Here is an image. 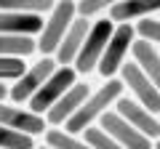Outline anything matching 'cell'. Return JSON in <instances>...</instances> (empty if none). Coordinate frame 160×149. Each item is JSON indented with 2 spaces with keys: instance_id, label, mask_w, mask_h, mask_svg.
Listing matches in <instances>:
<instances>
[{
  "instance_id": "cell-1",
  "label": "cell",
  "mask_w": 160,
  "mask_h": 149,
  "mask_svg": "<svg viewBox=\"0 0 160 149\" xmlns=\"http://www.w3.org/2000/svg\"><path fill=\"white\" fill-rule=\"evenodd\" d=\"M123 91H126V83L120 80V77H109V80L104 83L102 88H96V91L86 99V104L67 120V128H64V131L86 133L88 128L93 125V120H102L104 112H109L112 104H118V99L123 96Z\"/></svg>"
},
{
  "instance_id": "cell-2",
  "label": "cell",
  "mask_w": 160,
  "mask_h": 149,
  "mask_svg": "<svg viewBox=\"0 0 160 149\" xmlns=\"http://www.w3.org/2000/svg\"><path fill=\"white\" fill-rule=\"evenodd\" d=\"M75 19H78V3H72V0H59L56 6H53V11L46 19V27L40 32V40H38V51L43 56H53L56 53V48L62 46L64 35L69 32Z\"/></svg>"
},
{
  "instance_id": "cell-3",
  "label": "cell",
  "mask_w": 160,
  "mask_h": 149,
  "mask_svg": "<svg viewBox=\"0 0 160 149\" xmlns=\"http://www.w3.org/2000/svg\"><path fill=\"white\" fill-rule=\"evenodd\" d=\"M112 35H115L112 19H99V22H93L91 32H88V37H86V43H83V48H80V53H78L72 67L80 74H88L91 69H99V61H102L104 51H107V43L112 40Z\"/></svg>"
},
{
  "instance_id": "cell-4",
  "label": "cell",
  "mask_w": 160,
  "mask_h": 149,
  "mask_svg": "<svg viewBox=\"0 0 160 149\" xmlns=\"http://www.w3.org/2000/svg\"><path fill=\"white\" fill-rule=\"evenodd\" d=\"M75 74H78L75 67H59L56 72L43 83V88L27 101V109H32V112H38V115H46L48 109L75 85Z\"/></svg>"
},
{
  "instance_id": "cell-5",
  "label": "cell",
  "mask_w": 160,
  "mask_h": 149,
  "mask_svg": "<svg viewBox=\"0 0 160 149\" xmlns=\"http://www.w3.org/2000/svg\"><path fill=\"white\" fill-rule=\"evenodd\" d=\"M120 80L126 83V88L133 93V99H136L144 109H149L152 115L160 112V88L139 69L136 61H126L120 67Z\"/></svg>"
},
{
  "instance_id": "cell-6",
  "label": "cell",
  "mask_w": 160,
  "mask_h": 149,
  "mask_svg": "<svg viewBox=\"0 0 160 149\" xmlns=\"http://www.w3.org/2000/svg\"><path fill=\"white\" fill-rule=\"evenodd\" d=\"M59 69V64H56V59L53 56H43L38 64H32V67H27V72L19 77L16 83H13V88H11V93H8V99H11L13 104H24V101H29V99L35 96V93L43 88V83L51 77L53 72Z\"/></svg>"
},
{
  "instance_id": "cell-7",
  "label": "cell",
  "mask_w": 160,
  "mask_h": 149,
  "mask_svg": "<svg viewBox=\"0 0 160 149\" xmlns=\"http://www.w3.org/2000/svg\"><path fill=\"white\" fill-rule=\"evenodd\" d=\"M133 40H136L133 24H118V27H115L112 40L107 43V51H104L102 61H99V74H102V77L109 80L115 72H120V67L126 64V53L131 51Z\"/></svg>"
},
{
  "instance_id": "cell-8",
  "label": "cell",
  "mask_w": 160,
  "mask_h": 149,
  "mask_svg": "<svg viewBox=\"0 0 160 149\" xmlns=\"http://www.w3.org/2000/svg\"><path fill=\"white\" fill-rule=\"evenodd\" d=\"M99 128H102L104 133H109L115 141L123 144L126 149H155V144L149 141L144 133H139L126 117H120L115 109H109V112H104V115H102Z\"/></svg>"
},
{
  "instance_id": "cell-9",
  "label": "cell",
  "mask_w": 160,
  "mask_h": 149,
  "mask_svg": "<svg viewBox=\"0 0 160 149\" xmlns=\"http://www.w3.org/2000/svg\"><path fill=\"white\" fill-rule=\"evenodd\" d=\"M115 112H118L120 117H126V120L131 123L139 133H144L149 141H158V138H160V123H158V117H155L149 109H144L133 96L131 99L120 96L118 104H115Z\"/></svg>"
},
{
  "instance_id": "cell-10",
  "label": "cell",
  "mask_w": 160,
  "mask_h": 149,
  "mask_svg": "<svg viewBox=\"0 0 160 149\" xmlns=\"http://www.w3.org/2000/svg\"><path fill=\"white\" fill-rule=\"evenodd\" d=\"M0 125L22 131L27 136H38V133L48 131V123L43 115H38L32 109H22L16 104H3V101H0Z\"/></svg>"
},
{
  "instance_id": "cell-11",
  "label": "cell",
  "mask_w": 160,
  "mask_h": 149,
  "mask_svg": "<svg viewBox=\"0 0 160 149\" xmlns=\"http://www.w3.org/2000/svg\"><path fill=\"white\" fill-rule=\"evenodd\" d=\"M88 96H91V88H88L86 83H75V85L69 88V91L46 112V123H48L51 128L67 125V120L75 115V112H78L80 107H83V104H86Z\"/></svg>"
},
{
  "instance_id": "cell-12",
  "label": "cell",
  "mask_w": 160,
  "mask_h": 149,
  "mask_svg": "<svg viewBox=\"0 0 160 149\" xmlns=\"http://www.w3.org/2000/svg\"><path fill=\"white\" fill-rule=\"evenodd\" d=\"M88 32H91V24H88V19L78 16L72 22V27H69V32L64 35L62 46L56 48V53H53V59H56L59 67H72L75 59H78L80 48H83V43H86Z\"/></svg>"
},
{
  "instance_id": "cell-13",
  "label": "cell",
  "mask_w": 160,
  "mask_h": 149,
  "mask_svg": "<svg viewBox=\"0 0 160 149\" xmlns=\"http://www.w3.org/2000/svg\"><path fill=\"white\" fill-rule=\"evenodd\" d=\"M46 27V19L38 13H16V11H0V35H19L32 37L40 35Z\"/></svg>"
},
{
  "instance_id": "cell-14",
  "label": "cell",
  "mask_w": 160,
  "mask_h": 149,
  "mask_svg": "<svg viewBox=\"0 0 160 149\" xmlns=\"http://www.w3.org/2000/svg\"><path fill=\"white\" fill-rule=\"evenodd\" d=\"M131 53H133V61L139 64V69L160 88V53H158V48H155V43L136 37L133 46H131Z\"/></svg>"
},
{
  "instance_id": "cell-15",
  "label": "cell",
  "mask_w": 160,
  "mask_h": 149,
  "mask_svg": "<svg viewBox=\"0 0 160 149\" xmlns=\"http://www.w3.org/2000/svg\"><path fill=\"white\" fill-rule=\"evenodd\" d=\"M155 11H160V0H120L109 8V19L118 24H126L133 19H147Z\"/></svg>"
},
{
  "instance_id": "cell-16",
  "label": "cell",
  "mask_w": 160,
  "mask_h": 149,
  "mask_svg": "<svg viewBox=\"0 0 160 149\" xmlns=\"http://www.w3.org/2000/svg\"><path fill=\"white\" fill-rule=\"evenodd\" d=\"M38 48L32 37H19V35H0V56L11 59H27Z\"/></svg>"
},
{
  "instance_id": "cell-17",
  "label": "cell",
  "mask_w": 160,
  "mask_h": 149,
  "mask_svg": "<svg viewBox=\"0 0 160 149\" xmlns=\"http://www.w3.org/2000/svg\"><path fill=\"white\" fill-rule=\"evenodd\" d=\"M56 0H0V11H16V13H51Z\"/></svg>"
},
{
  "instance_id": "cell-18",
  "label": "cell",
  "mask_w": 160,
  "mask_h": 149,
  "mask_svg": "<svg viewBox=\"0 0 160 149\" xmlns=\"http://www.w3.org/2000/svg\"><path fill=\"white\" fill-rule=\"evenodd\" d=\"M43 136H46V147L51 149H91L88 141H80L75 133L62 131V128H48Z\"/></svg>"
},
{
  "instance_id": "cell-19",
  "label": "cell",
  "mask_w": 160,
  "mask_h": 149,
  "mask_svg": "<svg viewBox=\"0 0 160 149\" xmlns=\"http://www.w3.org/2000/svg\"><path fill=\"white\" fill-rule=\"evenodd\" d=\"M0 149H35V141L32 136H27L22 131L0 125Z\"/></svg>"
},
{
  "instance_id": "cell-20",
  "label": "cell",
  "mask_w": 160,
  "mask_h": 149,
  "mask_svg": "<svg viewBox=\"0 0 160 149\" xmlns=\"http://www.w3.org/2000/svg\"><path fill=\"white\" fill-rule=\"evenodd\" d=\"M27 72L24 59H11V56H0V83L6 80H19Z\"/></svg>"
},
{
  "instance_id": "cell-21",
  "label": "cell",
  "mask_w": 160,
  "mask_h": 149,
  "mask_svg": "<svg viewBox=\"0 0 160 149\" xmlns=\"http://www.w3.org/2000/svg\"><path fill=\"white\" fill-rule=\"evenodd\" d=\"M86 141L91 144V149H126L123 144L115 141L109 133H104L102 128H93V125L86 131Z\"/></svg>"
},
{
  "instance_id": "cell-22",
  "label": "cell",
  "mask_w": 160,
  "mask_h": 149,
  "mask_svg": "<svg viewBox=\"0 0 160 149\" xmlns=\"http://www.w3.org/2000/svg\"><path fill=\"white\" fill-rule=\"evenodd\" d=\"M136 37L160 46V22L158 19H142V22L136 24Z\"/></svg>"
},
{
  "instance_id": "cell-23",
  "label": "cell",
  "mask_w": 160,
  "mask_h": 149,
  "mask_svg": "<svg viewBox=\"0 0 160 149\" xmlns=\"http://www.w3.org/2000/svg\"><path fill=\"white\" fill-rule=\"evenodd\" d=\"M115 3H120V0H78V16L91 19L93 13L104 11V8H112Z\"/></svg>"
},
{
  "instance_id": "cell-24",
  "label": "cell",
  "mask_w": 160,
  "mask_h": 149,
  "mask_svg": "<svg viewBox=\"0 0 160 149\" xmlns=\"http://www.w3.org/2000/svg\"><path fill=\"white\" fill-rule=\"evenodd\" d=\"M8 93H11V88H6L3 83H0V101H6V96H8Z\"/></svg>"
},
{
  "instance_id": "cell-25",
  "label": "cell",
  "mask_w": 160,
  "mask_h": 149,
  "mask_svg": "<svg viewBox=\"0 0 160 149\" xmlns=\"http://www.w3.org/2000/svg\"><path fill=\"white\" fill-rule=\"evenodd\" d=\"M155 149H160V138H158V141H155Z\"/></svg>"
},
{
  "instance_id": "cell-26",
  "label": "cell",
  "mask_w": 160,
  "mask_h": 149,
  "mask_svg": "<svg viewBox=\"0 0 160 149\" xmlns=\"http://www.w3.org/2000/svg\"><path fill=\"white\" fill-rule=\"evenodd\" d=\"M40 149H51V147H40Z\"/></svg>"
}]
</instances>
